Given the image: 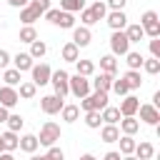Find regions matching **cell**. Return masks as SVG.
<instances>
[{"instance_id":"6da1fadb","label":"cell","mask_w":160,"mask_h":160,"mask_svg":"<svg viewBox=\"0 0 160 160\" xmlns=\"http://www.w3.org/2000/svg\"><path fill=\"white\" fill-rule=\"evenodd\" d=\"M45 20L55 28H62V30H72L75 28V12H65L60 8H50L45 10Z\"/></svg>"},{"instance_id":"7a4b0ae2","label":"cell","mask_w":160,"mask_h":160,"mask_svg":"<svg viewBox=\"0 0 160 160\" xmlns=\"http://www.w3.org/2000/svg\"><path fill=\"white\" fill-rule=\"evenodd\" d=\"M108 105V92H102V90H90L85 98H80V110L82 112H88V110H102Z\"/></svg>"},{"instance_id":"3957f363","label":"cell","mask_w":160,"mask_h":160,"mask_svg":"<svg viewBox=\"0 0 160 160\" xmlns=\"http://www.w3.org/2000/svg\"><path fill=\"white\" fill-rule=\"evenodd\" d=\"M60 135H62L60 125H58V122H52V120H48V122H42V128H40L38 142H40V145H45V148H50V145H55V142L60 140Z\"/></svg>"},{"instance_id":"277c9868","label":"cell","mask_w":160,"mask_h":160,"mask_svg":"<svg viewBox=\"0 0 160 160\" xmlns=\"http://www.w3.org/2000/svg\"><path fill=\"white\" fill-rule=\"evenodd\" d=\"M50 85H52L55 95H60V98L70 95V72H68V70H52Z\"/></svg>"},{"instance_id":"5b68a950","label":"cell","mask_w":160,"mask_h":160,"mask_svg":"<svg viewBox=\"0 0 160 160\" xmlns=\"http://www.w3.org/2000/svg\"><path fill=\"white\" fill-rule=\"evenodd\" d=\"M128 50H130V40H128L125 30H112V35H110V52H112L115 58H120V55H125Z\"/></svg>"},{"instance_id":"8992f818","label":"cell","mask_w":160,"mask_h":160,"mask_svg":"<svg viewBox=\"0 0 160 160\" xmlns=\"http://www.w3.org/2000/svg\"><path fill=\"white\" fill-rule=\"evenodd\" d=\"M30 80L38 85V88H42V85H48L50 82V75H52V68L48 65V62H35L32 68H30Z\"/></svg>"},{"instance_id":"52a82bcc","label":"cell","mask_w":160,"mask_h":160,"mask_svg":"<svg viewBox=\"0 0 160 160\" xmlns=\"http://www.w3.org/2000/svg\"><path fill=\"white\" fill-rule=\"evenodd\" d=\"M92 88H90V78H85V75H70V95H75L78 100L80 98H85L88 92H90Z\"/></svg>"},{"instance_id":"ba28073f","label":"cell","mask_w":160,"mask_h":160,"mask_svg":"<svg viewBox=\"0 0 160 160\" xmlns=\"http://www.w3.org/2000/svg\"><path fill=\"white\" fill-rule=\"evenodd\" d=\"M62 105H65V98H60V95H42L40 98V110L45 112V115H58L60 110H62Z\"/></svg>"},{"instance_id":"9c48e42d","label":"cell","mask_w":160,"mask_h":160,"mask_svg":"<svg viewBox=\"0 0 160 160\" xmlns=\"http://www.w3.org/2000/svg\"><path fill=\"white\" fill-rule=\"evenodd\" d=\"M138 112H140V120H142L145 125H152V128H158V122H160V110H158L152 102H145V105H140V108H138Z\"/></svg>"},{"instance_id":"30bf717a","label":"cell","mask_w":160,"mask_h":160,"mask_svg":"<svg viewBox=\"0 0 160 160\" xmlns=\"http://www.w3.org/2000/svg\"><path fill=\"white\" fill-rule=\"evenodd\" d=\"M105 22L110 25V30H125V25H128V15H125V10H108Z\"/></svg>"},{"instance_id":"8fae6325","label":"cell","mask_w":160,"mask_h":160,"mask_svg":"<svg viewBox=\"0 0 160 160\" xmlns=\"http://www.w3.org/2000/svg\"><path fill=\"white\" fill-rule=\"evenodd\" d=\"M20 102V95H18V88H10V85H2L0 88V105L2 108H15Z\"/></svg>"},{"instance_id":"7c38bea8","label":"cell","mask_w":160,"mask_h":160,"mask_svg":"<svg viewBox=\"0 0 160 160\" xmlns=\"http://www.w3.org/2000/svg\"><path fill=\"white\" fill-rule=\"evenodd\" d=\"M112 80H115V75H112V72H100V75H95V78L90 80V88H92V90L110 92V88H112Z\"/></svg>"},{"instance_id":"4fadbf2b","label":"cell","mask_w":160,"mask_h":160,"mask_svg":"<svg viewBox=\"0 0 160 160\" xmlns=\"http://www.w3.org/2000/svg\"><path fill=\"white\" fill-rule=\"evenodd\" d=\"M138 108H140V100H138L135 95L128 92V95L120 100V108H118V110H120L122 118H128V115H138Z\"/></svg>"},{"instance_id":"5bb4252c","label":"cell","mask_w":160,"mask_h":160,"mask_svg":"<svg viewBox=\"0 0 160 160\" xmlns=\"http://www.w3.org/2000/svg\"><path fill=\"white\" fill-rule=\"evenodd\" d=\"M90 40H92V32H90V28H85V25H80V28H72V42H75L78 48H88V45H90Z\"/></svg>"},{"instance_id":"9a60e30c","label":"cell","mask_w":160,"mask_h":160,"mask_svg":"<svg viewBox=\"0 0 160 160\" xmlns=\"http://www.w3.org/2000/svg\"><path fill=\"white\" fill-rule=\"evenodd\" d=\"M40 18H42V12L38 8H32L30 2L25 8H20V22L22 25H35V20H40Z\"/></svg>"},{"instance_id":"2e32d148","label":"cell","mask_w":160,"mask_h":160,"mask_svg":"<svg viewBox=\"0 0 160 160\" xmlns=\"http://www.w3.org/2000/svg\"><path fill=\"white\" fill-rule=\"evenodd\" d=\"M12 68L15 70H20V72H25V70H30L32 65H35V60L30 58V52H18V55H12Z\"/></svg>"},{"instance_id":"e0dca14e","label":"cell","mask_w":160,"mask_h":160,"mask_svg":"<svg viewBox=\"0 0 160 160\" xmlns=\"http://www.w3.org/2000/svg\"><path fill=\"white\" fill-rule=\"evenodd\" d=\"M18 148H20L22 152H35V150L40 148V142H38V135H32V132H25V135H20V140H18Z\"/></svg>"},{"instance_id":"ac0fdd59","label":"cell","mask_w":160,"mask_h":160,"mask_svg":"<svg viewBox=\"0 0 160 160\" xmlns=\"http://www.w3.org/2000/svg\"><path fill=\"white\" fill-rule=\"evenodd\" d=\"M132 155H135L138 160H152V155H155V148H152V142L142 140V142H135V150H132Z\"/></svg>"},{"instance_id":"d6986e66","label":"cell","mask_w":160,"mask_h":160,"mask_svg":"<svg viewBox=\"0 0 160 160\" xmlns=\"http://www.w3.org/2000/svg\"><path fill=\"white\" fill-rule=\"evenodd\" d=\"M118 138H120V128H118V125L102 122V128H100V140L110 145V142H118Z\"/></svg>"},{"instance_id":"ffe728a7","label":"cell","mask_w":160,"mask_h":160,"mask_svg":"<svg viewBox=\"0 0 160 160\" xmlns=\"http://www.w3.org/2000/svg\"><path fill=\"white\" fill-rule=\"evenodd\" d=\"M60 58H62L65 62H75V60L80 58V48L70 40V42H65V45L60 48Z\"/></svg>"},{"instance_id":"44dd1931","label":"cell","mask_w":160,"mask_h":160,"mask_svg":"<svg viewBox=\"0 0 160 160\" xmlns=\"http://www.w3.org/2000/svg\"><path fill=\"white\" fill-rule=\"evenodd\" d=\"M120 118H122V115H120V110H118V108H112V105H105V108L100 110V120H102V122H108V125H118V122H120Z\"/></svg>"},{"instance_id":"7402d4cb","label":"cell","mask_w":160,"mask_h":160,"mask_svg":"<svg viewBox=\"0 0 160 160\" xmlns=\"http://www.w3.org/2000/svg\"><path fill=\"white\" fill-rule=\"evenodd\" d=\"M140 130V120H135V115H128L120 120V132L122 135H135Z\"/></svg>"},{"instance_id":"603a6c76","label":"cell","mask_w":160,"mask_h":160,"mask_svg":"<svg viewBox=\"0 0 160 160\" xmlns=\"http://www.w3.org/2000/svg\"><path fill=\"white\" fill-rule=\"evenodd\" d=\"M0 140H2V150L15 152V150H18V140H20V135L12 132V130H5V132L0 135Z\"/></svg>"},{"instance_id":"cb8c5ba5","label":"cell","mask_w":160,"mask_h":160,"mask_svg":"<svg viewBox=\"0 0 160 160\" xmlns=\"http://www.w3.org/2000/svg\"><path fill=\"white\" fill-rule=\"evenodd\" d=\"M2 82L10 85V88H15V85L22 82V72L15 70V68H5V70H2Z\"/></svg>"},{"instance_id":"d4e9b609","label":"cell","mask_w":160,"mask_h":160,"mask_svg":"<svg viewBox=\"0 0 160 160\" xmlns=\"http://www.w3.org/2000/svg\"><path fill=\"white\" fill-rule=\"evenodd\" d=\"M125 35H128V40H130V45H132V42H140V40L145 38V30H142L140 22H135V25H125Z\"/></svg>"},{"instance_id":"484cf974","label":"cell","mask_w":160,"mask_h":160,"mask_svg":"<svg viewBox=\"0 0 160 160\" xmlns=\"http://www.w3.org/2000/svg\"><path fill=\"white\" fill-rule=\"evenodd\" d=\"M142 52H138V50H128L125 52V62H128V70H140L142 68Z\"/></svg>"},{"instance_id":"4316f807","label":"cell","mask_w":160,"mask_h":160,"mask_svg":"<svg viewBox=\"0 0 160 160\" xmlns=\"http://www.w3.org/2000/svg\"><path fill=\"white\" fill-rule=\"evenodd\" d=\"M75 70H78V75H85V78H92L95 75V62L92 60H75Z\"/></svg>"},{"instance_id":"83f0119b","label":"cell","mask_w":160,"mask_h":160,"mask_svg":"<svg viewBox=\"0 0 160 160\" xmlns=\"http://www.w3.org/2000/svg\"><path fill=\"white\" fill-rule=\"evenodd\" d=\"M122 80L128 82V88H130V92H132V90H140V85H142V78H140V70H128V72L122 75Z\"/></svg>"},{"instance_id":"f1b7e54d","label":"cell","mask_w":160,"mask_h":160,"mask_svg":"<svg viewBox=\"0 0 160 160\" xmlns=\"http://www.w3.org/2000/svg\"><path fill=\"white\" fill-rule=\"evenodd\" d=\"M18 40L20 42H32V40H38V30H35V25H22L20 28V32H18Z\"/></svg>"},{"instance_id":"f546056e","label":"cell","mask_w":160,"mask_h":160,"mask_svg":"<svg viewBox=\"0 0 160 160\" xmlns=\"http://www.w3.org/2000/svg\"><path fill=\"white\" fill-rule=\"evenodd\" d=\"M35 92H38V85H35L32 80H28V82H20V90H18L20 100H32V98H35Z\"/></svg>"},{"instance_id":"4dcf8cb0","label":"cell","mask_w":160,"mask_h":160,"mask_svg":"<svg viewBox=\"0 0 160 160\" xmlns=\"http://www.w3.org/2000/svg\"><path fill=\"white\" fill-rule=\"evenodd\" d=\"M118 142H120V155H132V150H135V138L132 135H120L118 138Z\"/></svg>"},{"instance_id":"1f68e13d","label":"cell","mask_w":160,"mask_h":160,"mask_svg":"<svg viewBox=\"0 0 160 160\" xmlns=\"http://www.w3.org/2000/svg\"><path fill=\"white\" fill-rule=\"evenodd\" d=\"M45 52H48V45H45L42 40H32V42H30V58H32V60H42Z\"/></svg>"},{"instance_id":"d6a6232c","label":"cell","mask_w":160,"mask_h":160,"mask_svg":"<svg viewBox=\"0 0 160 160\" xmlns=\"http://www.w3.org/2000/svg\"><path fill=\"white\" fill-rule=\"evenodd\" d=\"M60 115H62L65 122H78V118H80V108H78V105H62Z\"/></svg>"},{"instance_id":"836d02e7","label":"cell","mask_w":160,"mask_h":160,"mask_svg":"<svg viewBox=\"0 0 160 160\" xmlns=\"http://www.w3.org/2000/svg\"><path fill=\"white\" fill-rule=\"evenodd\" d=\"M100 70H102V72H112V75H115V70H118V60H115V55H112V52L100 58Z\"/></svg>"},{"instance_id":"e575fe53","label":"cell","mask_w":160,"mask_h":160,"mask_svg":"<svg viewBox=\"0 0 160 160\" xmlns=\"http://www.w3.org/2000/svg\"><path fill=\"white\" fill-rule=\"evenodd\" d=\"M85 125H88L90 130H98V128L102 125V120H100V110H88V112H85Z\"/></svg>"},{"instance_id":"d590c367","label":"cell","mask_w":160,"mask_h":160,"mask_svg":"<svg viewBox=\"0 0 160 160\" xmlns=\"http://www.w3.org/2000/svg\"><path fill=\"white\" fill-rule=\"evenodd\" d=\"M85 8V0H60V10L65 12H80Z\"/></svg>"},{"instance_id":"8d00e7d4","label":"cell","mask_w":160,"mask_h":160,"mask_svg":"<svg viewBox=\"0 0 160 160\" xmlns=\"http://www.w3.org/2000/svg\"><path fill=\"white\" fill-rule=\"evenodd\" d=\"M90 10L95 12L98 22H100V20H105V15H108V5H105V0H95V2L90 5Z\"/></svg>"},{"instance_id":"74e56055","label":"cell","mask_w":160,"mask_h":160,"mask_svg":"<svg viewBox=\"0 0 160 160\" xmlns=\"http://www.w3.org/2000/svg\"><path fill=\"white\" fill-rule=\"evenodd\" d=\"M80 22H82L85 28H90V25L98 22V18H95V12H92L90 8H82V10H80Z\"/></svg>"},{"instance_id":"f35d334b","label":"cell","mask_w":160,"mask_h":160,"mask_svg":"<svg viewBox=\"0 0 160 160\" xmlns=\"http://www.w3.org/2000/svg\"><path fill=\"white\" fill-rule=\"evenodd\" d=\"M142 70H145L148 75H158V72H160V60H158V58L142 60Z\"/></svg>"},{"instance_id":"ab89813d","label":"cell","mask_w":160,"mask_h":160,"mask_svg":"<svg viewBox=\"0 0 160 160\" xmlns=\"http://www.w3.org/2000/svg\"><path fill=\"white\" fill-rule=\"evenodd\" d=\"M152 22H160L158 12H155V10H145V12L140 15V25H142V28H148V25H152Z\"/></svg>"},{"instance_id":"60d3db41","label":"cell","mask_w":160,"mask_h":160,"mask_svg":"<svg viewBox=\"0 0 160 160\" xmlns=\"http://www.w3.org/2000/svg\"><path fill=\"white\" fill-rule=\"evenodd\" d=\"M110 90H112L115 95H120V98H125V95L130 92V88H128V82H125L122 78H120V80H112V88H110Z\"/></svg>"},{"instance_id":"b9f144b4","label":"cell","mask_w":160,"mask_h":160,"mask_svg":"<svg viewBox=\"0 0 160 160\" xmlns=\"http://www.w3.org/2000/svg\"><path fill=\"white\" fill-rule=\"evenodd\" d=\"M22 125H25L22 115H10V118H8V130H12V132H20V130H22Z\"/></svg>"},{"instance_id":"7bdbcfd3","label":"cell","mask_w":160,"mask_h":160,"mask_svg":"<svg viewBox=\"0 0 160 160\" xmlns=\"http://www.w3.org/2000/svg\"><path fill=\"white\" fill-rule=\"evenodd\" d=\"M45 158H48V160H65V152H62V148L50 145V148H48V152H45Z\"/></svg>"},{"instance_id":"ee69618b","label":"cell","mask_w":160,"mask_h":160,"mask_svg":"<svg viewBox=\"0 0 160 160\" xmlns=\"http://www.w3.org/2000/svg\"><path fill=\"white\" fill-rule=\"evenodd\" d=\"M150 55L160 60V38H150Z\"/></svg>"},{"instance_id":"f6af8a7d","label":"cell","mask_w":160,"mask_h":160,"mask_svg":"<svg viewBox=\"0 0 160 160\" xmlns=\"http://www.w3.org/2000/svg\"><path fill=\"white\" fill-rule=\"evenodd\" d=\"M105 5H108V10H125L128 0H105Z\"/></svg>"},{"instance_id":"bcb514c9","label":"cell","mask_w":160,"mask_h":160,"mask_svg":"<svg viewBox=\"0 0 160 160\" xmlns=\"http://www.w3.org/2000/svg\"><path fill=\"white\" fill-rule=\"evenodd\" d=\"M30 5H32V8H38L42 15H45V10H50V0H30Z\"/></svg>"},{"instance_id":"7dc6e473","label":"cell","mask_w":160,"mask_h":160,"mask_svg":"<svg viewBox=\"0 0 160 160\" xmlns=\"http://www.w3.org/2000/svg\"><path fill=\"white\" fill-rule=\"evenodd\" d=\"M10 60H12V55H10L8 50H2V48H0V70H5V68L10 65Z\"/></svg>"},{"instance_id":"c3c4849f","label":"cell","mask_w":160,"mask_h":160,"mask_svg":"<svg viewBox=\"0 0 160 160\" xmlns=\"http://www.w3.org/2000/svg\"><path fill=\"white\" fill-rule=\"evenodd\" d=\"M120 158H122V155H120L118 150H110V152H105V155H102V160H120Z\"/></svg>"},{"instance_id":"681fc988","label":"cell","mask_w":160,"mask_h":160,"mask_svg":"<svg viewBox=\"0 0 160 160\" xmlns=\"http://www.w3.org/2000/svg\"><path fill=\"white\" fill-rule=\"evenodd\" d=\"M28 2H30V0H8V5H10V8H18V10H20V8H25Z\"/></svg>"},{"instance_id":"f907efd6","label":"cell","mask_w":160,"mask_h":160,"mask_svg":"<svg viewBox=\"0 0 160 160\" xmlns=\"http://www.w3.org/2000/svg\"><path fill=\"white\" fill-rule=\"evenodd\" d=\"M8 118H10V110L0 105V122H8Z\"/></svg>"},{"instance_id":"816d5d0a","label":"cell","mask_w":160,"mask_h":160,"mask_svg":"<svg viewBox=\"0 0 160 160\" xmlns=\"http://www.w3.org/2000/svg\"><path fill=\"white\" fill-rule=\"evenodd\" d=\"M0 160H15V155L8 152V150H2V152H0Z\"/></svg>"},{"instance_id":"f5cc1de1","label":"cell","mask_w":160,"mask_h":160,"mask_svg":"<svg viewBox=\"0 0 160 160\" xmlns=\"http://www.w3.org/2000/svg\"><path fill=\"white\" fill-rule=\"evenodd\" d=\"M80 160H98L92 152H85V155H80Z\"/></svg>"},{"instance_id":"db71d44e","label":"cell","mask_w":160,"mask_h":160,"mask_svg":"<svg viewBox=\"0 0 160 160\" xmlns=\"http://www.w3.org/2000/svg\"><path fill=\"white\" fill-rule=\"evenodd\" d=\"M30 160H48L45 155H35V152H30Z\"/></svg>"},{"instance_id":"11a10c76","label":"cell","mask_w":160,"mask_h":160,"mask_svg":"<svg viewBox=\"0 0 160 160\" xmlns=\"http://www.w3.org/2000/svg\"><path fill=\"white\" fill-rule=\"evenodd\" d=\"M120 160H138V158H135V155H122Z\"/></svg>"},{"instance_id":"9f6ffc18","label":"cell","mask_w":160,"mask_h":160,"mask_svg":"<svg viewBox=\"0 0 160 160\" xmlns=\"http://www.w3.org/2000/svg\"><path fill=\"white\" fill-rule=\"evenodd\" d=\"M0 152H2V140H0Z\"/></svg>"}]
</instances>
